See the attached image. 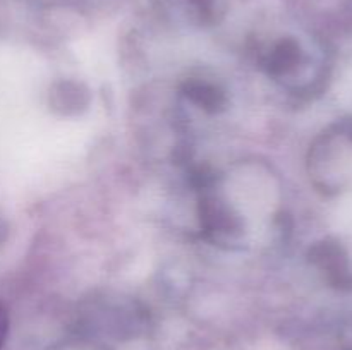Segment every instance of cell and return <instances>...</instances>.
I'll use <instances>...</instances> for the list:
<instances>
[{"label":"cell","instance_id":"6da1fadb","mask_svg":"<svg viewBox=\"0 0 352 350\" xmlns=\"http://www.w3.org/2000/svg\"><path fill=\"white\" fill-rule=\"evenodd\" d=\"M313 257L322 270L327 271L336 285H347L352 281V273L347 264V256L336 242H323L313 253Z\"/></svg>","mask_w":352,"mask_h":350},{"label":"cell","instance_id":"7a4b0ae2","mask_svg":"<svg viewBox=\"0 0 352 350\" xmlns=\"http://www.w3.org/2000/svg\"><path fill=\"white\" fill-rule=\"evenodd\" d=\"M7 331H9V314H7V309L0 304V349L7 338Z\"/></svg>","mask_w":352,"mask_h":350},{"label":"cell","instance_id":"3957f363","mask_svg":"<svg viewBox=\"0 0 352 350\" xmlns=\"http://www.w3.org/2000/svg\"><path fill=\"white\" fill-rule=\"evenodd\" d=\"M192 5L198 7V10L201 14H210L213 9V0H191Z\"/></svg>","mask_w":352,"mask_h":350}]
</instances>
